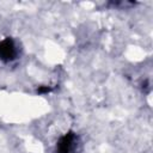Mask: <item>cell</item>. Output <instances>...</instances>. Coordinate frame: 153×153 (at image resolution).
I'll use <instances>...</instances> for the list:
<instances>
[{
	"label": "cell",
	"instance_id": "cell-1",
	"mask_svg": "<svg viewBox=\"0 0 153 153\" xmlns=\"http://www.w3.org/2000/svg\"><path fill=\"white\" fill-rule=\"evenodd\" d=\"M80 151H81L80 136L73 130H68L62 136H60L55 147L56 153H80Z\"/></svg>",
	"mask_w": 153,
	"mask_h": 153
},
{
	"label": "cell",
	"instance_id": "cell-2",
	"mask_svg": "<svg viewBox=\"0 0 153 153\" xmlns=\"http://www.w3.org/2000/svg\"><path fill=\"white\" fill-rule=\"evenodd\" d=\"M19 56V45L12 37H5L0 41V61L5 63L13 62Z\"/></svg>",
	"mask_w": 153,
	"mask_h": 153
},
{
	"label": "cell",
	"instance_id": "cell-3",
	"mask_svg": "<svg viewBox=\"0 0 153 153\" xmlns=\"http://www.w3.org/2000/svg\"><path fill=\"white\" fill-rule=\"evenodd\" d=\"M51 91H53L51 86H39L37 88V93H39V94H45V93H49Z\"/></svg>",
	"mask_w": 153,
	"mask_h": 153
}]
</instances>
